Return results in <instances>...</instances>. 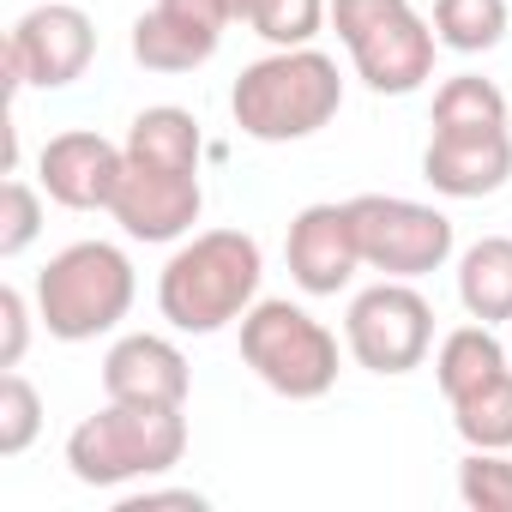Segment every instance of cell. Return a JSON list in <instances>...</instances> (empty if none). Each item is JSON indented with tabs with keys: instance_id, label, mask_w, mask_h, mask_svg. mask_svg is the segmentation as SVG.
<instances>
[{
	"instance_id": "44dd1931",
	"label": "cell",
	"mask_w": 512,
	"mask_h": 512,
	"mask_svg": "<svg viewBox=\"0 0 512 512\" xmlns=\"http://www.w3.org/2000/svg\"><path fill=\"white\" fill-rule=\"evenodd\" d=\"M452 428L464 446H482V452H512V368L494 374L488 386L464 392L452 404Z\"/></svg>"
},
{
	"instance_id": "7402d4cb",
	"label": "cell",
	"mask_w": 512,
	"mask_h": 512,
	"mask_svg": "<svg viewBox=\"0 0 512 512\" xmlns=\"http://www.w3.org/2000/svg\"><path fill=\"white\" fill-rule=\"evenodd\" d=\"M247 25H253V37H266L272 49H308L332 25V0H253Z\"/></svg>"
},
{
	"instance_id": "603a6c76",
	"label": "cell",
	"mask_w": 512,
	"mask_h": 512,
	"mask_svg": "<svg viewBox=\"0 0 512 512\" xmlns=\"http://www.w3.org/2000/svg\"><path fill=\"white\" fill-rule=\"evenodd\" d=\"M458 500L470 512H512V452L470 446L458 458Z\"/></svg>"
},
{
	"instance_id": "7a4b0ae2",
	"label": "cell",
	"mask_w": 512,
	"mask_h": 512,
	"mask_svg": "<svg viewBox=\"0 0 512 512\" xmlns=\"http://www.w3.org/2000/svg\"><path fill=\"white\" fill-rule=\"evenodd\" d=\"M344 109V73L326 49H272L260 61H247L235 91H229V115L247 139L260 145H296L314 139L320 127H332Z\"/></svg>"
},
{
	"instance_id": "ffe728a7",
	"label": "cell",
	"mask_w": 512,
	"mask_h": 512,
	"mask_svg": "<svg viewBox=\"0 0 512 512\" xmlns=\"http://www.w3.org/2000/svg\"><path fill=\"white\" fill-rule=\"evenodd\" d=\"M512 7L506 0H434V37L452 55H488L506 43Z\"/></svg>"
},
{
	"instance_id": "277c9868",
	"label": "cell",
	"mask_w": 512,
	"mask_h": 512,
	"mask_svg": "<svg viewBox=\"0 0 512 512\" xmlns=\"http://www.w3.org/2000/svg\"><path fill=\"white\" fill-rule=\"evenodd\" d=\"M139 278L127 247L115 241H73L37 272V320L61 344H91L133 314Z\"/></svg>"
},
{
	"instance_id": "2e32d148",
	"label": "cell",
	"mask_w": 512,
	"mask_h": 512,
	"mask_svg": "<svg viewBox=\"0 0 512 512\" xmlns=\"http://www.w3.org/2000/svg\"><path fill=\"white\" fill-rule=\"evenodd\" d=\"M458 302L482 326L512 320V235H482L458 253Z\"/></svg>"
},
{
	"instance_id": "9c48e42d",
	"label": "cell",
	"mask_w": 512,
	"mask_h": 512,
	"mask_svg": "<svg viewBox=\"0 0 512 512\" xmlns=\"http://www.w3.org/2000/svg\"><path fill=\"white\" fill-rule=\"evenodd\" d=\"M97 55V25L85 7H73V0H43V7H31L13 31H7V49H0V61H7V97L19 91H67L73 79H85Z\"/></svg>"
},
{
	"instance_id": "5b68a950",
	"label": "cell",
	"mask_w": 512,
	"mask_h": 512,
	"mask_svg": "<svg viewBox=\"0 0 512 512\" xmlns=\"http://www.w3.org/2000/svg\"><path fill=\"white\" fill-rule=\"evenodd\" d=\"M241 362L266 392L290 404H314L338 386V338L290 296H266L241 314Z\"/></svg>"
},
{
	"instance_id": "52a82bcc",
	"label": "cell",
	"mask_w": 512,
	"mask_h": 512,
	"mask_svg": "<svg viewBox=\"0 0 512 512\" xmlns=\"http://www.w3.org/2000/svg\"><path fill=\"white\" fill-rule=\"evenodd\" d=\"M344 350L356 368L380 374V380H398V374H416L434 350V308L428 296L410 284V278H380L368 290L350 296V314H344Z\"/></svg>"
},
{
	"instance_id": "d6986e66",
	"label": "cell",
	"mask_w": 512,
	"mask_h": 512,
	"mask_svg": "<svg viewBox=\"0 0 512 512\" xmlns=\"http://www.w3.org/2000/svg\"><path fill=\"white\" fill-rule=\"evenodd\" d=\"M500 127H512V109L494 79L458 73L434 91V133H500Z\"/></svg>"
},
{
	"instance_id": "e0dca14e",
	"label": "cell",
	"mask_w": 512,
	"mask_h": 512,
	"mask_svg": "<svg viewBox=\"0 0 512 512\" xmlns=\"http://www.w3.org/2000/svg\"><path fill=\"white\" fill-rule=\"evenodd\" d=\"M506 368H512V356H506V344L494 338V326H482V320L446 332L440 350H434V380H440V398H446V404H458L464 392L488 386V380L506 374Z\"/></svg>"
},
{
	"instance_id": "8992f818",
	"label": "cell",
	"mask_w": 512,
	"mask_h": 512,
	"mask_svg": "<svg viewBox=\"0 0 512 512\" xmlns=\"http://www.w3.org/2000/svg\"><path fill=\"white\" fill-rule=\"evenodd\" d=\"M332 31L374 97H410L434 79V19L410 0H332Z\"/></svg>"
},
{
	"instance_id": "7c38bea8",
	"label": "cell",
	"mask_w": 512,
	"mask_h": 512,
	"mask_svg": "<svg viewBox=\"0 0 512 512\" xmlns=\"http://www.w3.org/2000/svg\"><path fill=\"white\" fill-rule=\"evenodd\" d=\"M121 169H127V145H115L91 127H67L43 145L37 187L67 211H109L115 187H121Z\"/></svg>"
},
{
	"instance_id": "8fae6325",
	"label": "cell",
	"mask_w": 512,
	"mask_h": 512,
	"mask_svg": "<svg viewBox=\"0 0 512 512\" xmlns=\"http://www.w3.org/2000/svg\"><path fill=\"white\" fill-rule=\"evenodd\" d=\"M284 260H290V278L302 296H338L350 290V278L362 272V247H356V223H350V199H320V205H302L290 217V235H284Z\"/></svg>"
},
{
	"instance_id": "4fadbf2b",
	"label": "cell",
	"mask_w": 512,
	"mask_h": 512,
	"mask_svg": "<svg viewBox=\"0 0 512 512\" xmlns=\"http://www.w3.org/2000/svg\"><path fill=\"white\" fill-rule=\"evenodd\" d=\"M187 392H193V368H187L181 344H169L157 332H127V338L109 344V356H103V398L187 410Z\"/></svg>"
},
{
	"instance_id": "9a60e30c",
	"label": "cell",
	"mask_w": 512,
	"mask_h": 512,
	"mask_svg": "<svg viewBox=\"0 0 512 512\" xmlns=\"http://www.w3.org/2000/svg\"><path fill=\"white\" fill-rule=\"evenodd\" d=\"M217 43H223V31H205L169 7H151L133 19V61L145 73H193L217 55Z\"/></svg>"
},
{
	"instance_id": "4316f807",
	"label": "cell",
	"mask_w": 512,
	"mask_h": 512,
	"mask_svg": "<svg viewBox=\"0 0 512 512\" xmlns=\"http://www.w3.org/2000/svg\"><path fill=\"white\" fill-rule=\"evenodd\" d=\"M151 506H193V512H205L211 500H205L199 488H151V482L121 494V512H151Z\"/></svg>"
},
{
	"instance_id": "f1b7e54d",
	"label": "cell",
	"mask_w": 512,
	"mask_h": 512,
	"mask_svg": "<svg viewBox=\"0 0 512 512\" xmlns=\"http://www.w3.org/2000/svg\"><path fill=\"white\" fill-rule=\"evenodd\" d=\"M247 13H253V0H235V19H241V25H247Z\"/></svg>"
},
{
	"instance_id": "5bb4252c",
	"label": "cell",
	"mask_w": 512,
	"mask_h": 512,
	"mask_svg": "<svg viewBox=\"0 0 512 512\" xmlns=\"http://www.w3.org/2000/svg\"><path fill=\"white\" fill-rule=\"evenodd\" d=\"M422 181L440 199H488L512 181V127L500 133H434L422 151Z\"/></svg>"
},
{
	"instance_id": "d4e9b609",
	"label": "cell",
	"mask_w": 512,
	"mask_h": 512,
	"mask_svg": "<svg viewBox=\"0 0 512 512\" xmlns=\"http://www.w3.org/2000/svg\"><path fill=\"white\" fill-rule=\"evenodd\" d=\"M37 235H43V187L7 175V187H0V260H19Z\"/></svg>"
},
{
	"instance_id": "6da1fadb",
	"label": "cell",
	"mask_w": 512,
	"mask_h": 512,
	"mask_svg": "<svg viewBox=\"0 0 512 512\" xmlns=\"http://www.w3.org/2000/svg\"><path fill=\"white\" fill-rule=\"evenodd\" d=\"M260 278L266 253L247 229L187 235L157 272V314L187 338H211L223 326H241V314L260 302Z\"/></svg>"
},
{
	"instance_id": "ba28073f",
	"label": "cell",
	"mask_w": 512,
	"mask_h": 512,
	"mask_svg": "<svg viewBox=\"0 0 512 512\" xmlns=\"http://www.w3.org/2000/svg\"><path fill=\"white\" fill-rule=\"evenodd\" d=\"M350 223H356L362 266H374L380 278H410L416 284V278L440 272L458 247V229L440 205L398 199V193H356Z\"/></svg>"
},
{
	"instance_id": "ac0fdd59",
	"label": "cell",
	"mask_w": 512,
	"mask_h": 512,
	"mask_svg": "<svg viewBox=\"0 0 512 512\" xmlns=\"http://www.w3.org/2000/svg\"><path fill=\"white\" fill-rule=\"evenodd\" d=\"M127 157L169 163V169H199L205 133H199L193 109H181V103H151V109H139L133 127H127Z\"/></svg>"
},
{
	"instance_id": "30bf717a",
	"label": "cell",
	"mask_w": 512,
	"mask_h": 512,
	"mask_svg": "<svg viewBox=\"0 0 512 512\" xmlns=\"http://www.w3.org/2000/svg\"><path fill=\"white\" fill-rule=\"evenodd\" d=\"M199 211H205L199 169H169V163H145V157H127L115 205H109V217L121 223V235L145 241V247L187 241L193 223H199Z\"/></svg>"
},
{
	"instance_id": "484cf974",
	"label": "cell",
	"mask_w": 512,
	"mask_h": 512,
	"mask_svg": "<svg viewBox=\"0 0 512 512\" xmlns=\"http://www.w3.org/2000/svg\"><path fill=\"white\" fill-rule=\"evenodd\" d=\"M37 302V296H31ZM31 302H25V290H0V368H19L25 362V350H31Z\"/></svg>"
},
{
	"instance_id": "83f0119b",
	"label": "cell",
	"mask_w": 512,
	"mask_h": 512,
	"mask_svg": "<svg viewBox=\"0 0 512 512\" xmlns=\"http://www.w3.org/2000/svg\"><path fill=\"white\" fill-rule=\"evenodd\" d=\"M157 7H169V13H181V19H193V25H205V31L241 25V19H235V0H157Z\"/></svg>"
},
{
	"instance_id": "3957f363",
	"label": "cell",
	"mask_w": 512,
	"mask_h": 512,
	"mask_svg": "<svg viewBox=\"0 0 512 512\" xmlns=\"http://www.w3.org/2000/svg\"><path fill=\"white\" fill-rule=\"evenodd\" d=\"M187 458V410L157 404H103L67 434V470L85 488H133L169 476Z\"/></svg>"
},
{
	"instance_id": "cb8c5ba5",
	"label": "cell",
	"mask_w": 512,
	"mask_h": 512,
	"mask_svg": "<svg viewBox=\"0 0 512 512\" xmlns=\"http://www.w3.org/2000/svg\"><path fill=\"white\" fill-rule=\"evenodd\" d=\"M37 434H43V392L19 368H7L0 374V458L31 452Z\"/></svg>"
}]
</instances>
